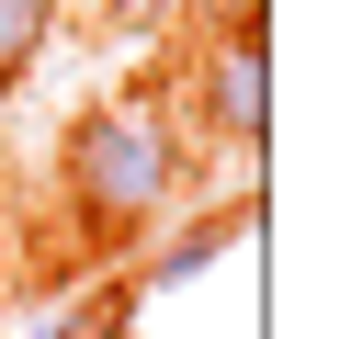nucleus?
Wrapping results in <instances>:
<instances>
[{"label":"nucleus","mask_w":351,"mask_h":339,"mask_svg":"<svg viewBox=\"0 0 351 339\" xmlns=\"http://www.w3.org/2000/svg\"><path fill=\"white\" fill-rule=\"evenodd\" d=\"M57 170H69L80 238H91V249H136L147 226H159V203L182 192V136H170L147 102H102V113L69 125Z\"/></svg>","instance_id":"obj_1"},{"label":"nucleus","mask_w":351,"mask_h":339,"mask_svg":"<svg viewBox=\"0 0 351 339\" xmlns=\"http://www.w3.org/2000/svg\"><path fill=\"white\" fill-rule=\"evenodd\" d=\"M182 102L215 147H261L272 136V34L250 23H204V45L182 57Z\"/></svg>","instance_id":"obj_2"},{"label":"nucleus","mask_w":351,"mask_h":339,"mask_svg":"<svg viewBox=\"0 0 351 339\" xmlns=\"http://www.w3.org/2000/svg\"><path fill=\"white\" fill-rule=\"evenodd\" d=\"M46 34H57V0H0V90L46 57Z\"/></svg>","instance_id":"obj_3"},{"label":"nucleus","mask_w":351,"mask_h":339,"mask_svg":"<svg viewBox=\"0 0 351 339\" xmlns=\"http://www.w3.org/2000/svg\"><path fill=\"white\" fill-rule=\"evenodd\" d=\"M102 12H114V23H125V34H159V23H170V12H182V0H102Z\"/></svg>","instance_id":"obj_4"},{"label":"nucleus","mask_w":351,"mask_h":339,"mask_svg":"<svg viewBox=\"0 0 351 339\" xmlns=\"http://www.w3.org/2000/svg\"><path fill=\"white\" fill-rule=\"evenodd\" d=\"M46 339H125V316H69V328H46Z\"/></svg>","instance_id":"obj_5"}]
</instances>
